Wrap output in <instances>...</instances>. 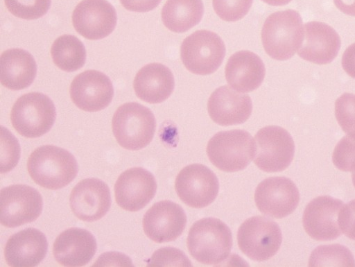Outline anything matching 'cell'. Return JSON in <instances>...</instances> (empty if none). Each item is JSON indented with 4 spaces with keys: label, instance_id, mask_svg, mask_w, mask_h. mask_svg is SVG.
Segmentation results:
<instances>
[{
    "label": "cell",
    "instance_id": "cell-1",
    "mask_svg": "<svg viewBox=\"0 0 355 267\" xmlns=\"http://www.w3.org/2000/svg\"><path fill=\"white\" fill-rule=\"evenodd\" d=\"M28 169L36 184L50 190L66 187L78 173L74 156L53 146H44L35 150L29 157Z\"/></svg>",
    "mask_w": 355,
    "mask_h": 267
},
{
    "label": "cell",
    "instance_id": "cell-2",
    "mask_svg": "<svg viewBox=\"0 0 355 267\" xmlns=\"http://www.w3.org/2000/svg\"><path fill=\"white\" fill-rule=\"evenodd\" d=\"M263 48L272 59L285 61L294 56L304 39L302 19L292 10L272 14L261 32Z\"/></svg>",
    "mask_w": 355,
    "mask_h": 267
},
{
    "label": "cell",
    "instance_id": "cell-3",
    "mask_svg": "<svg viewBox=\"0 0 355 267\" xmlns=\"http://www.w3.org/2000/svg\"><path fill=\"white\" fill-rule=\"evenodd\" d=\"M187 244L191 255L198 261L208 265L218 264L230 255L232 233L222 221L206 218L193 224Z\"/></svg>",
    "mask_w": 355,
    "mask_h": 267
},
{
    "label": "cell",
    "instance_id": "cell-4",
    "mask_svg": "<svg viewBox=\"0 0 355 267\" xmlns=\"http://www.w3.org/2000/svg\"><path fill=\"white\" fill-rule=\"evenodd\" d=\"M156 121L152 111L138 103L120 106L112 118L114 136L120 146L137 151L148 146L155 135Z\"/></svg>",
    "mask_w": 355,
    "mask_h": 267
},
{
    "label": "cell",
    "instance_id": "cell-5",
    "mask_svg": "<svg viewBox=\"0 0 355 267\" xmlns=\"http://www.w3.org/2000/svg\"><path fill=\"white\" fill-rule=\"evenodd\" d=\"M207 151L216 168L235 173L245 169L255 157L256 143L246 130L221 131L209 141Z\"/></svg>",
    "mask_w": 355,
    "mask_h": 267
},
{
    "label": "cell",
    "instance_id": "cell-6",
    "mask_svg": "<svg viewBox=\"0 0 355 267\" xmlns=\"http://www.w3.org/2000/svg\"><path fill=\"white\" fill-rule=\"evenodd\" d=\"M57 117L53 101L46 95L32 92L23 95L15 103L11 121L20 135L37 139L46 135Z\"/></svg>",
    "mask_w": 355,
    "mask_h": 267
},
{
    "label": "cell",
    "instance_id": "cell-7",
    "mask_svg": "<svg viewBox=\"0 0 355 267\" xmlns=\"http://www.w3.org/2000/svg\"><path fill=\"white\" fill-rule=\"evenodd\" d=\"M226 47L216 33L199 31L188 37L181 48V58L186 68L196 75H210L223 62Z\"/></svg>",
    "mask_w": 355,
    "mask_h": 267
},
{
    "label": "cell",
    "instance_id": "cell-8",
    "mask_svg": "<svg viewBox=\"0 0 355 267\" xmlns=\"http://www.w3.org/2000/svg\"><path fill=\"white\" fill-rule=\"evenodd\" d=\"M254 163L266 173L285 171L295 155V143L290 133L277 126H269L259 130L255 136Z\"/></svg>",
    "mask_w": 355,
    "mask_h": 267
},
{
    "label": "cell",
    "instance_id": "cell-9",
    "mask_svg": "<svg viewBox=\"0 0 355 267\" xmlns=\"http://www.w3.org/2000/svg\"><path fill=\"white\" fill-rule=\"evenodd\" d=\"M282 243V230L277 223L261 216L246 220L238 232L241 251L255 261H266L275 256Z\"/></svg>",
    "mask_w": 355,
    "mask_h": 267
},
{
    "label": "cell",
    "instance_id": "cell-10",
    "mask_svg": "<svg viewBox=\"0 0 355 267\" xmlns=\"http://www.w3.org/2000/svg\"><path fill=\"white\" fill-rule=\"evenodd\" d=\"M43 207L42 195L31 187L12 185L0 192V221L5 227L15 228L34 222Z\"/></svg>",
    "mask_w": 355,
    "mask_h": 267
},
{
    "label": "cell",
    "instance_id": "cell-11",
    "mask_svg": "<svg viewBox=\"0 0 355 267\" xmlns=\"http://www.w3.org/2000/svg\"><path fill=\"white\" fill-rule=\"evenodd\" d=\"M175 189L177 195L188 206L201 209L213 203L220 189L217 176L208 167L193 164L178 175Z\"/></svg>",
    "mask_w": 355,
    "mask_h": 267
},
{
    "label": "cell",
    "instance_id": "cell-12",
    "mask_svg": "<svg viewBox=\"0 0 355 267\" xmlns=\"http://www.w3.org/2000/svg\"><path fill=\"white\" fill-rule=\"evenodd\" d=\"M255 203L261 212L275 218L291 214L300 202V192L295 183L284 177L270 178L259 184Z\"/></svg>",
    "mask_w": 355,
    "mask_h": 267
},
{
    "label": "cell",
    "instance_id": "cell-13",
    "mask_svg": "<svg viewBox=\"0 0 355 267\" xmlns=\"http://www.w3.org/2000/svg\"><path fill=\"white\" fill-rule=\"evenodd\" d=\"M72 21L81 36L89 40H99L114 31L117 15L114 8L106 0H83L76 8Z\"/></svg>",
    "mask_w": 355,
    "mask_h": 267
},
{
    "label": "cell",
    "instance_id": "cell-14",
    "mask_svg": "<svg viewBox=\"0 0 355 267\" xmlns=\"http://www.w3.org/2000/svg\"><path fill=\"white\" fill-rule=\"evenodd\" d=\"M187 223V216L184 209L168 200L153 205L143 218L146 235L158 243L173 241L179 238L183 234Z\"/></svg>",
    "mask_w": 355,
    "mask_h": 267
},
{
    "label": "cell",
    "instance_id": "cell-15",
    "mask_svg": "<svg viewBox=\"0 0 355 267\" xmlns=\"http://www.w3.org/2000/svg\"><path fill=\"white\" fill-rule=\"evenodd\" d=\"M343 205L341 200L325 196L311 201L302 218L306 233L317 241H331L339 237L342 233L339 216Z\"/></svg>",
    "mask_w": 355,
    "mask_h": 267
},
{
    "label": "cell",
    "instance_id": "cell-16",
    "mask_svg": "<svg viewBox=\"0 0 355 267\" xmlns=\"http://www.w3.org/2000/svg\"><path fill=\"white\" fill-rule=\"evenodd\" d=\"M156 180L151 173L142 168L123 172L114 186L117 205L123 209L135 212L145 207L154 198Z\"/></svg>",
    "mask_w": 355,
    "mask_h": 267
},
{
    "label": "cell",
    "instance_id": "cell-17",
    "mask_svg": "<svg viewBox=\"0 0 355 267\" xmlns=\"http://www.w3.org/2000/svg\"><path fill=\"white\" fill-rule=\"evenodd\" d=\"M70 95L80 109L98 112L107 107L112 101L114 87L110 78L96 70L86 71L71 83Z\"/></svg>",
    "mask_w": 355,
    "mask_h": 267
},
{
    "label": "cell",
    "instance_id": "cell-18",
    "mask_svg": "<svg viewBox=\"0 0 355 267\" xmlns=\"http://www.w3.org/2000/svg\"><path fill=\"white\" fill-rule=\"evenodd\" d=\"M110 191L106 183L90 178L80 181L73 189L70 206L80 220L94 222L101 219L111 207Z\"/></svg>",
    "mask_w": 355,
    "mask_h": 267
},
{
    "label": "cell",
    "instance_id": "cell-19",
    "mask_svg": "<svg viewBox=\"0 0 355 267\" xmlns=\"http://www.w3.org/2000/svg\"><path fill=\"white\" fill-rule=\"evenodd\" d=\"M339 35L329 26L320 22L307 23L304 26V39L298 55L316 64H329L340 49Z\"/></svg>",
    "mask_w": 355,
    "mask_h": 267
},
{
    "label": "cell",
    "instance_id": "cell-20",
    "mask_svg": "<svg viewBox=\"0 0 355 267\" xmlns=\"http://www.w3.org/2000/svg\"><path fill=\"white\" fill-rule=\"evenodd\" d=\"M252 101L248 94L228 86L217 89L208 101V111L212 120L224 126L244 123L252 112Z\"/></svg>",
    "mask_w": 355,
    "mask_h": 267
},
{
    "label": "cell",
    "instance_id": "cell-21",
    "mask_svg": "<svg viewBox=\"0 0 355 267\" xmlns=\"http://www.w3.org/2000/svg\"><path fill=\"white\" fill-rule=\"evenodd\" d=\"M97 250L94 236L85 229L72 227L62 232L53 245V255L64 266H83Z\"/></svg>",
    "mask_w": 355,
    "mask_h": 267
},
{
    "label": "cell",
    "instance_id": "cell-22",
    "mask_svg": "<svg viewBox=\"0 0 355 267\" xmlns=\"http://www.w3.org/2000/svg\"><path fill=\"white\" fill-rule=\"evenodd\" d=\"M49 243L40 230L30 227L12 235L5 248L8 264L14 267H34L46 257Z\"/></svg>",
    "mask_w": 355,
    "mask_h": 267
},
{
    "label": "cell",
    "instance_id": "cell-23",
    "mask_svg": "<svg viewBox=\"0 0 355 267\" xmlns=\"http://www.w3.org/2000/svg\"><path fill=\"white\" fill-rule=\"evenodd\" d=\"M225 76L230 86L241 92L258 89L266 76L262 60L255 53L243 51L234 54L226 66Z\"/></svg>",
    "mask_w": 355,
    "mask_h": 267
},
{
    "label": "cell",
    "instance_id": "cell-24",
    "mask_svg": "<svg viewBox=\"0 0 355 267\" xmlns=\"http://www.w3.org/2000/svg\"><path fill=\"white\" fill-rule=\"evenodd\" d=\"M175 87L171 70L159 63L144 66L134 80V89L141 100L148 103H160L171 95Z\"/></svg>",
    "mask_w": 355,
    "mask_h": 267
},
{
    "label": "cell",
    "instance_id": "cell-25",
    "mask_svg": "<svg viewBox=\"0 0 355 267\" xmlns=\"http://www.w3.org/2000/svg\"><path fill=\"white\" fill-rule=\"evenodd\" d=\"M0 78L2 85L11 90L29 87L35 81L37 65L33 56L28 51L14 49L3 53L0 58Z\"/></svg>",
    "mask_w": 355,
    "mask_h": 267
},
{
    "label": "cell",
    "instance_id": "cell-26",
    "mask_svg": "<svg viewBox=\"0 0 355 267\" xmlns=\"http://www.w3.org/2000/svg\"><path fill=\"white\" fill-rule=\"evenodd\" d=\"M204 12L202 0H167L162 10V20L170 31L184 33L201 22Z\"/></svg>",
    "mask_w": 355,
    "mask_h": 267
},
{
    "label": "cell",
    "instance_id": "cell-27",
    "mask_svg": "<svg viewBox=\"0 0 355 267\" xmlns=\"http://www.w3.org/2000/svg\"><path fill=\"white\" fill-rule=\"evenodd\" d=\"M51 56L55 65L60 69L73 72L85 65L87 53L84 44L78 38L66 35L54 42Z\"/></svg>",
    "mask_w": 355,
    "mask_h": 267
},
{
    "label": "cell",
    "instance_id": "cell-28",
    "mask_svg": "<svg viewBox=\"0 0 355 267\" xmlns=\"http://www.w3.org/2000/svg\"><path fill=\"white\" fill-rule=\"evenodd\" d=\"M309 266L354 267L353 255L346 247L340 244L320 246L311 253Z\"/></svg>",
    "mask_w": 355,
    "mask_h": 267
},
{
    "label": "cell",
    "instance_id": "cell-29",
    "mask_svg": "<svg viewBox=\"0 0 355 267\" xmlns=\"http://www.w3.org/2000/svg\"><path fill=\"white\" fill-rule=\"evenodd\" d=\"M10 12L19 19L35 20L49 11L52 0H5Z\"/></svg>",
    "mask_w": 355,
    "mask_h": 267
},
{
    "label": "cell",
    "instance_id": "cell-30",
    "mask_svg": "<svg viewBox=\"0 0 355 267\" xmlns=\"http://www.w3.org/2000/svg\"><path fill=\"white\" fill-rule=\"evenodd\" d=\"M335 115L343 130L355 137V94L345 93L336 101Z\"/></svg>",
    "mask_w": 355,
    "mask_h": 267
},
{
    "label": "cell",
    "instance_id": "cell-31",
    "mask_svg": "<svg viewBox=\"0 0 355 267\" xmlns=\"http://www.w3.org/2000/svg\"><path fill=\"white\" fill-rule=\"evenodd\" d=\"M253 0H214V8L217 15L227 22L243 19L250 12Z\"/></svg>",
    "mask_w": 355,
    "mask_h": 267
},
{
    "label": "cell",
    "instance_id": "cell-32",
    "mask_svg": "<svg viewBox=\"0 0 355 267\" xmlns=\"http://www.w3.org/2000/svg\"><path fill=\"white\" fill-rule=\"evenodd\" d=\"M1 173L12 171L21 157V148L17 139L8 128L1 127Z\"/></svg>",
    "mask_w": 355,
    "mask_h": 267
},
{
    "label": "cell",
    "instance_id": "cell-33",
    "mask_svg": "<svg viewBox=\"0 0 355 267\" xmlns=\"http://www.w3.org/2000/svg\"><path fill=\"white\" fill-rule=\"evenodd\" d=\"M332 161L334 166L344 172L355 171V137L346 136L335 147Z\"/></svg>",
    "mask_w": 355,
    "mask_h": 267
},
{
    "label": "cell",
    "instance_id": "cell-34",
    "mask_svg": "<svg viewBox=\"0 0 355 267\" xmlns=\"http://www.w3.org/2000/svg\"><path fill=\"white\" fill-rule=\"evenodd\" d=\"M148 266H191L192 264L181 250L173 248H164L157 250L151 257Z\"/></svg>",
    "mask_w": 355,
    "mask_h": 267
},
{
    "label": "cell",
    "instance_id": "cell-35",
    "mask_svg": "<svg viewBox=\"0 0 355 267\" xmlns=\"http://www.w3.org/2000/svg\"><path fill=\"white\" fill-rule=\"evenodd\" d=\"M339 224L345 236L355 240V200L343 205L339 216Z\"/></svg>",
    "mask_w": 355,
    "mask_h": 267
},
{
    "label": "cell",
    "instance_id": "cell-36",
    "mask_svg": "<svg viewBox=\"0 0 355 267\" xmlns=\"http://www.w3.org/2000/svg\"><path fill=\"white\" fill-rule=\"evenodd\" d=\"M123 7L134 12H148L155 9L162 0H120Z\"/></svg>",
    "mask_w": 355,
    "mask_h": 267
},
{
    "label": "cell",
    "instance_id": "cell-37",
    "mask_svg": "<svg viewBox=\"0 0 355 267\" xmlns=\"http://www.w3.org/2000/svg\"><path fill=\"white\" fill-rule=\"evenodd\" d=\"M342 67L348 76L355 79V43L349 46L344 52Z\"/></svg>",
    "mask_w": 355,
    "mask_h": 267
},
{
    "label": "cell",
    "instance_id": "cell-38",
    "mask_svg": "<svg viewBox=\"0 0 355 267\" xmlns=\"http://www.w3.org/2000/svg\"><path fill=\"white\" fill-rule=\"evenodd\" d=\"M334 3L343 14L355 17V0H334Z\"/></svg>",
    "mask_w": 355,
    "mask_h": 267
},
{
    "label": "cell",
    "instance_id": "cell-39",
    "mask_svg": "<svg viewBox=\"0 0 355 267\" xmlns=\"http://www.w3.org/2000/svg\"><path fill=\"white\" fill-rule=\"evenodd\" d=\"M266 4L271 6H284L290 3L292 0H262Z\"/></svg>",
    "mask_w": 355,
    "mask_h": 267
},
{
    "label": "cell",
    "instance_id": "cell-40",
    "mask_svg": "<svg viewBox=\"0 0 355 267\" xmlns=\"http://www.w3.org/2000/svg\"><path fill=\"white\" fill-rule=\"evenodd\" d=\"M352 180L354 187H355V171L352 175Z\"/></svg>",
    "mask_w": 355,
    "mask_h": 267
}]
</instances>
